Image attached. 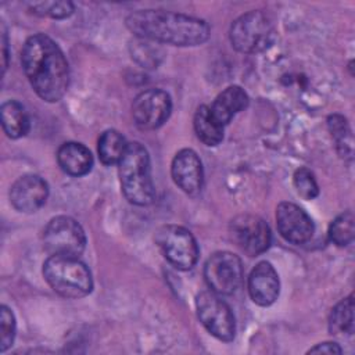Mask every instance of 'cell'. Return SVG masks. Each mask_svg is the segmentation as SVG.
Segmentation results:
<instances>
[{
	"mask_svg": "<svg viewBox=\"0 0 355 355\" xmlns=\"http://www.w3.org/2000/svg\"><path fill=\"white\" fill-rule=\"evenodd\" d=\"M294 187L297 193L305 200H313L319 194V186L313 173L308 168H300L293 176Z\"/></svg>",
	"mask_w": 355,
	"mask_h": 355,
	"instance_id": "26",
	"label": "cell"
},
{
	"mask_svg": "<svg viewBox=\"0 0 355 355\" xmlns=\"http://www.w3.org/2000/svg\"><path fill=\"white\" fill-rule=\"evenodd\" d=\"M47 196L49 186L37 175H24L18 178L10 189V201L12 207L25 214H32L42 208Z\"/></svg>",
	"mask_w": 355,
	"mask_h": 355,
	"instance_id": "13",
	"label": "cell"
},
{
	"mask_svg": "<svg viewBox=\"0 0 355 355\" xmlns=\"http://www.w3.org/2000/svg\"><path fill=\"white\" fill-rule=\"evenodd\" d=\"M233 243L250 257L265 252L272 241L268 223L255 215H239L229 226Z\"/></svg>",
	"mask_w": 355,
	"mask_h": 355,
	"instance_id": "10",
	"label": "cell"
},
{
	"mask_svg": "<svg viewBox=\"0 0 355 355\" xmlns=\"http://www.w3.org/2000/svg\"><path fill=\"white\" fill-rule=\"evenodd\" d=\"M204 276L211 291L219 295L233 294L243 282L241 261L233 252L218 251L205 262Z\"/></svg>",
	"mask_w": 355,
	"mask_h": 355,
	"instance_id": "9",
	"label": "cell"
},
{
	"mask_svg": "<svg viewBox=\"0 0 355 355\" xmlns=\"http://www.w3.org/2000/svg\"><path fill=\"white\" fill-rule=\"evenodd\" d=\"M57 162L60 168L71 176H83L93 166L92 153L86 146L76 141H67L57 151Z\"/></svg>",
	"mask_w": 355,
	"mask_h": 355,
	"instance_id": "16",
	"label": "cell"
},
{
	"mask_svg": "<svg viewBox=\"0 0 355 355\" xmlns=\"http://www.w3.org/2000/svg\"><path fill=\"white\" fill-rule=\"evenodd\" d=\"M279 291L280 282L272 263L266 261L257 263L248 276V293L251 300L261 306H269L277 300Z\"/></svg>",
	"mask_w": 355,
	"mask_h": 355,
	"instance_id": "15",
	"label": "cell"
},
{
	"mask_svg": "<svg viewBox=\"0 0 355 355\" xmlns=\"http://www.w3.org/2000/svg\"><path fill=\"white\" fill-rule=\"evenodd\" d=\"M172 110V101L166 92L161 89H148L137 94L132 104V115L137 128L153 130L159 128Z\"/></svg>",
	"mask_w": 355,
	"mask_h": 355,
	"instance_id": "11",
	"label": "cell"
},
{
	"mask_svg": "<svg viewBox=\"0 0 355 355\" xmlns=\"http://www.w3.org/2000/svg\"><path fill=\"white\" fill-rule=\"evenodd\" d=\"M196 309L200 322L214 337L225 343L234 338V315L219 294L214 291L200 293L196 298Z\"/></svg>",
	"mask_w": 355,
	"mask_h": 355,
	"instance_id": "8",
	"label": "cell"
},
{
	"mask_svg": "<svg viewBox=\"0 0 355 355\" xmlns=\"http://www.w3.org/2000/svg\"><path fill=\"white\" fill-rule=\"evenodd\" d=\"M1 125L6 135L11 139H19L25 136L29 130L31 122L25 107L15 101L8 100L1 105Z\"/></svg>",
	"mask_w": 355,
	"mask_h": 355,
	"instance_id": "18",
	"label": "cell"
},
{
	"mask_svg": "<svg viewBox=\"0 0 355 355\" xmlns=\"http://www.w3.org/2000/svg\"><path fill=\"white\" fill-rule=\"evenodd\" d=\"M118 173L122 193L129 202L148 205L154 201L155 187L151 179L150 157L140 143H128L118 162Z\"/></svg>",
	"mask_w": 355,
	"mask_h": 355,
	"instance_id": "3",
	"label": "cell"
},
{
	"mask_svg": "<svg viewBox=\"0 0 355 355\" xmlns=\"http://www.w3.org/2000/svg\"><path fill=\"white\" fill-rule=\"evenodd\" d=\"M24 72L36 94L49 103L58 101L69 85V68L58 44L43 33L25 42L21 53Z\"/></svg>",
	"mask_w": 355,
	"mask_h": 355,
	"instance_id": "1",
	"label": "cell"
},
{
	"mask_svg": "<svg viewBox=\"0 0 355 355\" xmlns=\"http://www.w3.org/2000/svg\"><path fill=\"white\" fill-rule=\"evenodd\" d=\"M126 140L125 137L115 129H108L101 133L98 137L97 151L101 162L104 165H114L118 164L126 150Z\"/></svg>",
	"mask_w": 355,
	"mask_h": 355,
	"instance_id": "20",
	"label": "cell"
},
{
	"mask_svg": "<svg viewBox=\"0 0 355 355\" xmlns=\"http://www.w3.org/2000/svg\"><path fill=\"white\" fill-rule=\"evenodd\" d=\"M155 243L165 259L176 269L187 270L197 263L198 245L187 229L176 225H165L158 229Z\"/></svg>",
	"mask_w": 355,
	"mask_h": 355,
	"instance_id": "6",
	"label": "cell"
},
{
	"mask_svg": "<svg viewBox=\"0 0 355 355\" xmlns=\"http://www.w3.org/2000/svg\"><path fill=\"white\" fill-rule=\"evenodd\" d=\"M197 137L207 146H216L223 139V125H220L212 115L211 108L200 105L193 119Z\"/></svg>",
	"mask_w": 355,
	"mask_h": 355,
	"instance_id": "19",
	"label": "cell"
},
{
	"mask_svg": "<svg viewBox=\"0 0 355 355\" xmlns=\"http://www.w3.org/2000/svg\"><path fill=\"white\" fill-rule=\"evenodd\" d=\"M43 247L50 255L79 257L86 247V236L73 218L55 216L43 230Z\"/></svg>",
	"mask_w": 355,
	"mask_h": 355,
	"instance_id": "7",
	"label": "cell"
},
{
	"mask_svg": "<svg viewBox=\"0 0 355 355\" xmlns=\"http://www.w3.org/2000/svg\"><path fill=\"white\" fill-rule=\"evenodd\" d=\"M248 104V96L240 86H229L220 92L214 100L211 108L212 115L220 125H226L230 119L243 111Z\"/></svg>",
	"mask_w": 355,
	"mask_h": 355,
	"instance_id": "17",
	"label": "cell"
},
{
	"mask_svg": "<svg viewBox=\"0 0 355 355\" xmlns=\"http://www.w3.org/2000/svg\"><path fill=\"white\" fill-rule=\"evenodd\" d=\"M329 329L331 334L354 333V300L352 295L341 300L330 313Z\"/></svg>",
	"mask_w": 355,
	"mask_h": 355,
	"instance_id": "21",
	"label": "cell"
},
{
	"mask_svg": "<svg viewBox=\"0 0 355 355\" xmlns=\"http://www.w3.org/2000/svg\"><path fill=\"white\" fill-rule=\"evenodd\" d=\"M308 352H309V354H330V355H334V354H341L343 351H341V348L338 347V344L326 341V343L316 344V345L312 347Z\"/></svg>",
	"mask_w": 355,
	"mask_h": 355,
	"instance_id": "28",
	"label": "cell"
},
{
	"mask_svg": "<svg viewBox=\"0 0 355 355\" xmlns=\"http://www.w3.org/2000/svg\"><path fill=\"white\" fill-rule=\"evenodd\" d=\"M3 44H4V71H6V68H7V51H6V49H7V37H6V33H3Z\"/></svg>",
	"mask_w": 355,
	"mask_h": 355,
	"instance_id": "29",
	"label": "cell"
},
{
	"mask_svg": "<svg viewBox=\"0 0 355 355\" xmlns=\"http://www.w3.org/2000/svg\"><path fill=\"white\" fill-rule=\"evenodd\" d=\"M327 126L331 136L336 140L337 150L340 155L351 157L352 155V136L347 119L343 115L334 114L327 118Z\"/></svg>",
	"mask_w": 355,
	"mask_h": 355,
	"instance_id": "22",
	"label": "cell"
},
{
	"mask_svg": "<svg viewBox=\"0 0 355 355\" xmlns=\"http://www.w3.org/2000/svg\"><path fill=\"white\" fill-rule=\"evenodd\" d=\"M128 29L140 39L172 46H198L209 37L204 19L165 10H137L126 17Z\"/></svg>",
	"mask_w": 355,
	"mask_h": 355,
	"instance_id": "2",
	"label": "cell"
},
{
	"mask_svg": "<svg viewBox=\"0 0 355 355\" xmlns=\"http://www.w3.org/2000/svg\"><path fill=\"white\" fill-rule=\"evenodd\" d=\"M276 225L280 236L291 244H305L315 230L311 216L293 202H280L277 205Z\"/></svg>",
	"mask_w": 355,
	"mask_h": 355,
	"instance_id": "12",
	"label": "cell"
},
{
	"mask_svg": "<svg viewBox=\"0 0 355 355\" xmlns=\"http://www.w3.org/2000/svg\"><path fill=\"white\" fill-rule=\"evenodd\" d=\"M229 36L237 51L244 54L259 53L273 40V24L262 11H248L232 24Z\"/></svg>",
	"mask_w": 355,
	"mask_h": 355,
	"instance_id": "5",
	"label": "cell"
},
{
	"mask_svg": "<svg viewBox=\"0 0 355 355\" xmlns=\"http://www.w3.org/2000/svg\"><path fill=\"white\" fill-rule=\"evenodd\" d=\"M29 10L39 17H50L62 19L73 12V4L71 1H36L28 4Z\"/></svg>",
	"mask_w": 355,
	"mask_h": 355,
	"instance_id": "25",
	"label": "cell"
},
{
	"mask_svg": "<svg viewBox=\"0 0 355 355\" xmlns=\"http://www.w3.org/2000/svg\"><path fill=\"white\" fill-rule=\"evenodd\" d=\"M355 225L351 211L338 215L329 226V239L338 247H345L354 240Z\"/></svg>",
	"mask_w": 355,
	"mask_h": 355,
	"instance_id": "23",
	"label": "cell"
},
{
	"mask_svg": "<svg viewBox=\"0 0 355 355\" xmlns=\"http://www.w3.org/2000/svg\"><path fill=\"white\" fill-rule=\"evenodd\" d=\"M43 276L64 298H80L93 288L92 273L78 257L50 255L43 263Z\"/></svg>",
	"mask_w": 355,
	"mask_h": 355,
	"instance_id": "4",
	"label": "cell"
},
{
	"mask_svg": "<svg viewBox=\"0 0 355 355\" xmlns=\"http://www.w3.org/2000/svg\"><path fill=\"white\" fill-rule=\"evenodd\" d=\"M151 40L137 37V40L130 46L132 58L143 68H155L162 58V51Z\"/></svg>",
	"mask_w": 355,
	"mask_h": 355,
	"instance_id": "24",
	"label": "cell"
},
{
	"mask_svg": "<svg viewBox=\"0 0 355 355\" xmlns=\"http://www.w3.org/2000/svg\"><path fill=\"white\" fill-rule=\"evenodd\" d=\"M172 179L189 196H196L201 191L204 183V172L200 157L190 148H183L172 159Z\"/></svg>",
	"mask_w": 355,
	"mask_h": 355,
	"instance_id": "14",
	"label": "cell"
},
{
	"mask_svg": "<svg viewBox=\"0 0 355 355\" xmlns=\"http://www.w3.org/2000/svg\"><path fill=\"white\" fill-rule=\"evenodd\" d=\"M15 336V318L11 309L6 305L0 309V351H7L14 341Z\"/></svg>",
	"mask_w": 355,
	"mask_h": 355,
	"instance_id": "27",
	"label": "cell"
}]
</instances>
